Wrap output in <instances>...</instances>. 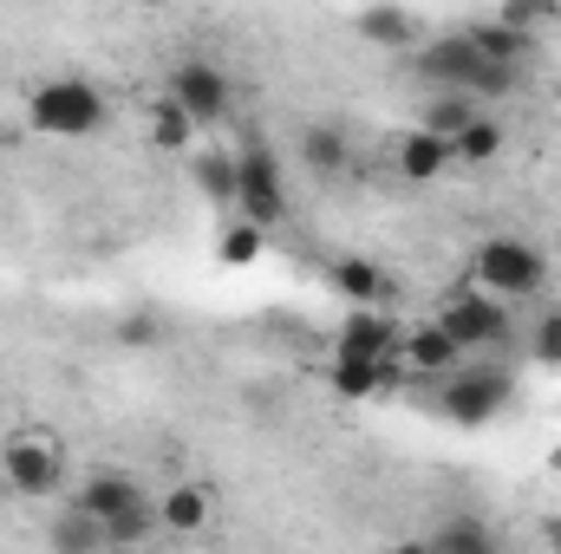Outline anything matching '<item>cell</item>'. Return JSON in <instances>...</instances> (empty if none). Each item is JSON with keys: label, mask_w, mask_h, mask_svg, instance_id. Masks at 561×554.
I'll return each mask as SVG.
<instances>
[{"label": "cell", "mask_w": 561, "mask_h": 554, "mask_svg": "<svg viewBox=\"0 0 561 554\" xmlns=\"http://www.w3.org/2000/svg\"><path fill=\"white\" fill-rule=\"evenodd\" d=\"M419 72L437 92H470V99H510L516 92V66L483 59L470 33H437L419 53Z\"/></svg>", "instance_id": "obj_1"}, {"label": "cell", "mask_w": 561, "mask_h": 554, "mask_svg": "<svg viewBox=\"0 0 561 554\" xmlns=\"http://www.w3.org/2000/svg\"><path fill=\"white\" fill-rule=\"evenodd\" d=\"M26 125L39 131V138H99L105 131V92L92 85V79H46V85H33L26 92Z\"/></svg>", "instance_id": "obj_2"}, {"label": "cell", "mask_w": 561, "mask_h": 554, "mask_svg": "<svg viewBox=\"0 0 561 554\" xmlns=\"http://www.w3.org/2000/svg\"><path fill=\"white\" fill-rule=\"evenodd\" d=\"M470 275H477L483 293H496V300H523V293L549 287V255L536 242H523V235H483Z\"/></svg>", "instance_id": "obj_3"}, {"label": "cell", "mask_w": 561, "mask_h": 554, "mask_svg": "<svg viewBox=\"0 0 561 554\" xmlns=\"http://www.w3.org/2000/svg\"><path fill=\"white\" fill-rule=\"evenodd\" d=\"M437 326L463 346V353H496V346H510L516 339V326H510V300H496V293H483V287H457L444 307H437Z\"/></svg>", "instance_id": "obj_4"}, {"label": "cell", "mask_w": 561, "mask_h": 554, "mask_svg": "<svg viewBox=\"0 0 561 554\" xmlns=\"http://www.w3.org/2000/svg\"><path fill=\"white\" fill-rule=\"evenodd\" d=\"M510 392H516V379L503 372V366H470V372H444V392H437V405H444V417L450 424H490V417H503V405H510Z\"/></svg>", "instance_id": "obj_5"}, {"label": "cell", "mask_w": 561, "mask_h": 554, "mask_svg": "<svg viewBox=\"0 0 561 554\" xmlns=\"http://www.w3.org/2000/svg\"><path fill=\"white\" fill-rule=\"evenodd\" d=\"M236 203H242V216L249 222H262V229H275L280 216H287V189H280V163L268 143H242L236 150Z\"/></svg>", "instance_id": "obj_6"}, {"label": "cell", "mask_w": 561, "mask_h": 554, "mask_svg": "<svg viewBox=\"0 0 561 554\" xmlns=\"http://www.w3.org/2000/svg\"><path fill=\"white\" fill-rule=\"evenodd\" d=\"M163 99H176V105L196 118V131H203V125H222V118H229L236 85H229V72L209 66V59H183V66H170V92H163Z\"/></svg>", "instance_id": "obj_7"}, {"label": "cell", "mask_w": 561, "mask_h": 554, "mask_svg": "<svg viewBox=\"0 0 561 554\" xmlns=\"http://www.w3.org/2000/svg\"><path fill=\"white\" fill-rule=\"evenodd\" d=\"M7 483L20 489V496H53L59 489V443L46 437V430H20V437H7Z\"/></svg>", "instance_id": "obj_8"}, {"label": "cell", "mask_w": 561, "mask_h": 554, "mask_svg": "<svg viewBox=\"0 0 561 554\" xmlns=\"http://www.w3.org/2000/svg\"><path fill=\"white\" fill-rule=\"evenodd\" d=\"M399 326L379 313V307H359L340 333H333V359H399Z\"/></svg>", "instance_id": "obj_9"}, {"label": "cell", "mask_w": 561, "mask_h": 554, "mask_svg": "<svg viewBox=\"0 0 561 554\" xmlns=\"http://www.w3.org/2000/svg\"><path fill=\"white\" fill-rule=\"evenodd\" d=\"M450 163H457V143L437 138L431 125H412V131L399 138V176H405V183H437Z\"/></svg>", "instance_id": "obj_10"}, {"label": "cell", "mask_w": 561, "mask_h": 554, "mask_svg": "<svg viewBox=\"0 0 561 554\" xmlns=\"http://www.w3.org/2000/svg\"><path fill=\"white\" fill-rule=\"evenodd\" d=\"M392 379H399V366L392 359H333L327 366V385H333V399H373V392H392Z\"/></svg>", "instance_id": "obj_11"}, {"label": "cell", "mask_w": 561, "mask_h": 554, "mask_svg": "<svg viewBox=\"0 0 561 554\" xmlns=\"http://www.w3.org/2000/svg\"><path fill=\"white\" fill-rule=\"evenodd\" d=\"M79 503L92 509V516H125V509H144L150 496H144L138 476H125V470H99V476H85V489H79Z\"/></svg>", "instance_id": "obj_12"}, {"label": "cell", "mask_w": 561, "mask_h": 554, "mask_svg": "<svg viewBox=\"0 0 561 554\" xmlns=\"http://www.w3.org/2000/svg\"><path fill=\"white\" fill-rule=\"evenodd\" d=\"M46 542L53 549H72V554H85V549H112V535H105V516H92L79 496L53 516V529H46Z\"/></svg>", "instance_id": "obj_13"}, {"label": "cell", "mask_w": 561, "mask_h": 554, "mask_svg": "<svg viewBox=\"0 0 561 554\" xmlns=\"http://www.w3.org/2000/svg\"><path fill=\"white\" fill-rule=\"evenodd\" d=\"M327 280H333V293H346L353 307H379V300H392V275H386V268H373V262H359V255L333 262Z\"/></svg>", "instance_id": "obj_14"}, {"label": "cell", "mask_w": 561, "mask_h": 554, "mask_svg": "<svg viewBox=\"0 0 561 554\" xmlns=\"http://www.w3.org/2000/svg\"><path fill=\"white\" fill-rule=\"evenodd\" d=\"M399 359H405L412 372H450V366L463 359V346L431 320V326H419V333H405V339H399Z\"/></svg>", "instance_id": "obj_15"}, {"label": "cell", "mask_w": 561, "mask_h": 554, "mask_svg": "<svg viewBox=\"0 0 561 554\" xmlns=\"http://www.w3.org/2000/svg\"><path fill=\"white\" fill-rule=\"evenodd\" d=\"M203 522H209V489H203V483H176L170 496H157V529L196 535Z\"/></svg>", "instance_id": "obj_16"}, {"label": "cell", "mask_w": 561, "mask_h": 554, "mask_svg": "<svg viewBox=\"0 0 561 554\" xmlns=\"http://www.w3.org/2000/svg\"><path fill=\"white\" fill-rule=\"evenodd\" d=\"M424 542H431L437 554H490L496 549V529L477 522V516H450V522H437Z\"/></svg>", "instance_id": "obj_17"}, {"label": "cell", "mask_w": 561, "mask_h": 554, "mask_svg": "<svg viewBox=\"0 0 561 554\" xmlns=\"http://www.w3.org/2000/svg\"><path fill=\"white\" fill-rule=\"evenodd\" d=\"M463 33L477 39L483 59H503V66H523L529 59V33H516L510 20H483V26H463Z\"/></svg>", "instance_id": "obj_18"}, {"label": "cell", "mask_w": 561, "mask_h": 554, "mask_svg": "<svg viewBox=\"0 0 561 554\" xmlns=\"http://www.w3.org/2000/svg\"><path fill=\"white\" fill-rule=\"evenodd\" d=\"M190 138H196V118H190L176 99H163V105L150 112V143H157V150H190Z\"/></svg>", "instance_id": "obj_19"}, {"label": "cell", "mask_w": 561, "mask_h": 554, "mask_svg": "<svg viewBox=\"0 0 561 554\" xmlns=\"http://www.w3.org/2000/svg\"><path fill=\"white\" fill-rule=\"evenodd\" d=\"M450 143H457V157H463V163H490V157L503 150V125L477 112V118H470V125H463V131H457Z\"/></svg>", "instance_id": "obj_20"}, {"label": "cell", "mask_w": 561, "mask_h": 554, "mask_svg": "<svg viewBox=\"0 0 561 554\" xmlns=\"http://www.w3.org/2000/svg\"><path fill=\"white\" fill-rule=\"evenodd\" d=\"M359 39H373V46H405V39H412V20H405L399 7H366V13H359Z\"/></svg>", "instance_id": "obj_21"}, {"label": "cell", "mask_w": 561, "mask_h": 554, "mask_svg": "<svg viewBox=\"0 0 561 554\" xmlns=\"http://www.w3.org/2000/svg\"><path fill=\"white\" fill-rule=\"evenodd\" d=\"M470 118H477V99H470V92H444V99H431V112H424V125H431L437 138H457Z\"/></svg>", "instance_id": "obj_22"}, {"label": "cell", "mask_w": 561, "mask_h": 554, "mask_svg": "<svg viewBox=\"0 0 561 554\" xmlns=\"http://www.w3.org/2000/svg\"><path fill=\"white\" fill-rule=\"evenodd\" d=\"M216 255L229 262V268H249V262H262V222H229L222 229V242H216Z\"/></svg>", "instance_id": "obj_23"}, {"label": "cell", "mask_w": 561, "mask_h": 554, "mask_svg": "<svg viewBox=\"0 0 561 554\" xmlns=\"http://www.w3.org/2000/svg\"><path fill=\"white\" fill-rule=\"evenodd\" d=\"M196 183H203V196H216V203H236V157H229V150H209V157H196Z\"/></svg>", "instance_id": "obj_24"}, {"label": "cell", "mask_w": 561, "mask_h": 554, "mask_svg": "<svg viewBox=\"0 0 561 554\" xmlns=\"http://www.w3.org/2000/svg\"><path fill=\"white\" fill-rule=\"evenodd\" d=\"M300 150H307V163H313V170H346V138H340V131H327V125H313V131L300 138Z\"/></svg>", "instance_id": "obj_25"}, {"label": "cell", "mask_w": 561, "mask_h": 554, "mask_svg": "<svg viewBox=\"0 0 561 554\" xmlns=\"http://www.w3.org/2000/svg\"><path fill=\"white\" fill-rule=\"evenodd\" d=\"M496 20H510L516 33H529V39H536V33L556 20V0H503V13H496Z\"/></svg>", "instance_id": "obj_26"}, {"label": "cell", "mask_w": 561, "mask_h": 554, "mask_svg": "<svg viewBox=\"0 0 561 554\" xmlns=\"http://www.w3.org/2000/svg\"><path fill=\"white\" fill-rule=\"evenodd\" d=\"M542 366H561V307L556 313H542V326H536V346H529Z\"/></svg>", "instance_id": "obj_27"}, {"label": "cell", "mask_w": 561, "mask_h": 554, "mask_svg": "<svg viewBox=\"0 0 561 554\" xmlns=\"http://www.w3.org/2000/svg\"><path fill=\"white\" fill-rule=\"evenodd\" d=\"M125 339H131V346H144V339H157V326H150V320H131V326H125Z\"/></svg>", "instance_id": "obj_28"}, {"label": "cell", "mask_w": 561, "mask_h": 554, "mask_svg": "<svg viewBox=\"0 0 561 554\" xmlns=\"http://www.w3.org/2000/svg\"><path fill=\"white\" fill-rule=\"evenodd\" d=\"M138 7H176V0H138Z\"/></svg>", "instance_id": "obj_29"}]
</instances>
